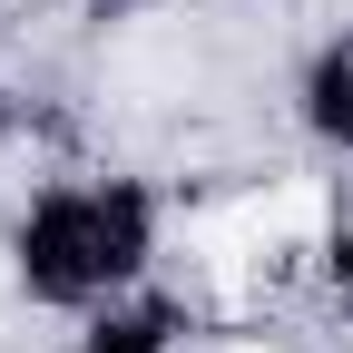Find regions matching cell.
Listing matches in <instances>:
<instances>
[{
    "label": "cell",
    "instance_id": "obj_1",
    "mask_svg": "<svg viewBox=\"0 0 353 353\" xmlns=\"http://www.w3.org/2000/svg\"><path fill=\"white\" fill-rule=\"evenodd\" d=\"M245 353H255V343H245Z\"/></svg>",
    "mask_w": 353,
    "mask_h": 353
}]
</instances>
